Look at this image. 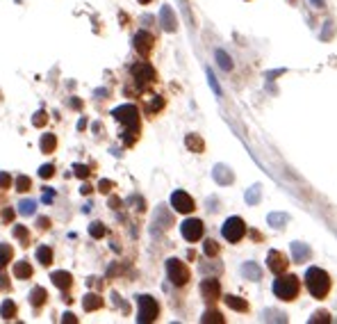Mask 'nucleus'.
I'll return each instance as SVG.
<instances>
[{
	"label": "nucleus",
	"mask_w": 337,
	"mask_h": 324,
	"mask_svg": "<svg viewBox=\"0 0 337 324\" xmlns=\"http://www.w3.org/2000/svg\"><path fill=\"white\" fill-rule=\"evenodd\" d=\"M14 276H16V279H30L32 276V265L25 263V260L16 263V265H14Z\"/></svg>",
	"instance_id": "nucleus-19"
},
{
	"label": "nucleus",
	"mask_w": 337,
	"mask_h": 324,
	"mask_svg": "<svg viewBox=\"0 0 337 324\" xmlns=\"http://www.w3.org/2000/svg\"><path fill=\"white\" fill-rule=\"evenodd\" d=\"M242 272L246 279H251V281H260L262 279V269L257 263H244L242 265Z\"/></svg>",
	"instance_id": "nucleus-17"
},
{
	"label": "nucleus",
	"mask_w": 337,
	"mask_h": 324,
	"mask_svg": "<svg viewBox=\"0 0 337 324\" xmlns=\"http://www.w3.org/2000/svg\"><path fill=\"white\" fill-rule=\"evenodd\" d=\"M73 171H75L77 178H87L89 176V167H85V165H73Z\"/></svg>",
	"instance_id": "nucleus-39"
},
{
	"label": "nucleus",
	"mask_w": 337,
	"mask_h": 324,
	"mask_svg": "<svg viewBox=\"0 0 337 324\" xmlns=\"http://www.w3.org/2000/svg\"><path fill=\"white\" fill-rule=\"evenodd\" d=\"M267 222H269V226H273V228H282L287 222H290V215H285V213H271L269 217H267Z\"/></svg>",
	"instance_id": "nucleus-21"
},
{
	"label": "nucleus",
	"mask_w": 337,
	"mask_h": 324,
	"mask_svg": "<svg viewBox=\"0 0 337 324\" xmlns=\"http://www.w3.org/2000/svg\"><path fill=\"white\" fill-rule=\"evenodd\" d=\"M12 256H14V249L9 244H0V269H5L12 263Z\"/></svg>",
	"instance_id": "nucleus-25"
},
{
	"label": "nucleus",
	"mask_w": 337,
	"mask_h": 324,
	"mask_svg": "<svg viewBox=\"0 0 337 324\" xmlns=\"http://www.w3.org/2000/svg\"><path fill=\"white\" fill-rule=\"evenodd\" d=\"M160 18H162V28L167 32H175V28H178V21H175L173 12H171V7H162V14H160Z\"/></svg>",
	"instance_id": "nucleus-15"
},
{
	"label": "nucleus",
	"mask_w": 337,
	"mask_h": 324,
	"mask_svg": "<svg viewBox=\"0 0 337 324\" xmlns=\"http://www.w3.org/2000/svg\"><path fill=\"white\" fill-rule=\"evenodd\" d=\"M217 62H219V66H221L223 71H230L232 68V60H230V55H228L226 51H217Z\"/></svg>",
	"instance_id": "nucleus-29"
},
{
	"label": "nucleus",
	"mask_w": 337,
	"mask_h": 324,
	"mask_svg": "<svg viewBox=\"0 0 337 324\" xmlns=\"http://www.w3.org/2000/svg\"><path fill=\"white\" fill-rule=\"evenodd\" d=\"M180 230H183V238L187 242H196L203 238V222L201 219H187V222H183Z\"/></svg>",
	"instance_id": "nucleus-8"
},
{
	"label": "nucleus",
	"mask_w": 337,
	"mask_h": 324,
	"mask_svg": "<svg viewBox=\"0 0 337 324\" xmlns=\"http://www.w3.org/2000/svg\"><path fill=\"white\" fill-rule=\"evenodd\" d=\"M14 235H16V238L23 242V247H25V244L30 242V238H28V230H25V226H16V228H14Z\"/></svg>",
	"instance_id": "nucleus-35"
},
{
	"label": "nucleus",
	"mask_w": 337,
	"mask_h": 324,
	"mask_svg": "<svg viewBox=\"0 0 337 324\" xmlns=\"http://www.w3.org/2000/svg\"><path fill=\"white\" fill-rule=\"evenodd\" d=\"M201 294L205 302H217L221 297V286H219L217 279H205L201 283Z\"/></svg>",
	"instance_id": "nucleus-11"
},
{
	"label": "nucleus",
	"mask_w": 337,
	"mask_h": 324,
	"mask_svg": "<svg viewBox=\"0 0 337 324\" xmlns=\"http://www.w3.org/2000/svg\"><path fill=\"white\" fill-rule=\"evenodd\" d=\"M14 185H16L18 192H28V190L32 188V180L28 178V176H18V178L14 180Z\"/></svg>",
	"instance_id": "nucleus-32"
},
{
	"label": "nucleus",
	"mask_w": 337,
	"mask_h": 324,
	"mask_svg": "<svg viewBox=\"0 0 337 324\" xmlns=\"http://www.w3.org/2000/svg\"><path fill=\"white\" fill-rule=\"evenodd\" d=\"M171 205H173L178 213H192V210H194V199L187 192L178 190V192L171 194Z\"/></svg>",
	"instance_id": "nucleus-10"
},
{
	"label": "nucleus",
	"mask_w": 337,
	"mask_h": 324,
	"mask_svg": "<svg viewBox=\"0 0 337 324\" xmlns=\"http://www.w3.org/2000/svg\"><path fill=\"white\" fill-rule=\"evenodd\" d=\"M18 210H21V215H32L34 213V201H21V203H18Z\"/></svg>",
	"instance_id": "nucleus-36"
},
{
	"label": "nucleus",
	"mask_w": 337,
	"mask_h": 324,
	"mask_svg": "<svg viewBox=\"0 0 337 324\" xmlns=\"http://www.w3.org/2000/svg\"><path fill=\"white\" fill-rule=\"evenodd\" d=\"M223 302L228 304V308H232V311H239V313H244V311H248V304H246V299H242V297H235V294H228Z\"/></svg>",
	"instance_id": "nucleus-18"
},
{
	"label": "nucleus",
	"mask_w": 337,
	"mask_h": 324,
	"mask_svg": "<svg viewBox=\"0 0 337 324\" xmlns=\"http://www.w3.org/2000/svg\"><path fill=\"white\" fill-rule=\"evenodd\" d=\"M0 288H3V290H9V283H7V276H3V274H0Z\"/></svg>",
	"instance_id": "nucleus-48"
},
{
	"label": "nucleus",
	"mask_w": 337,
	"mask_h": 324,
	"mask_svg": "<svg viewBox=\"0 0 337 324\" xmlns=\"http://www.w3.org/2000/svg\"><path fill=\"white\" fill-rule=\"evenodd\" d=\"M153 46H155V39H153V34H150V32L141 30V32L135 34V51L139 53V55L148 57L150 51H153Z\"/></svg>",
	"instance_id": "nucleus-9"
},
{
	"label": "nucleus",
	"mask_w": 337,
	"mask_h": 324,
	"mask_svg": "<svg viewBox=\"0 0 337 324\" xmlns=\"http://www.w3.org/2000/svg\"><path fill=\"white\" fill-rule=\"evenodd\" d=\"M137 304H139V315H137V322L148 324V322L158 320L160 306H158V302H155L153 297H148V294H141V297H137Z\"/></svg>",
	"instance_id": "nucleus-4"
},
{
	"label": "nucleus",
	"mask_w": 337,
	"mask_h": 324,
	"mask_svg": "<svg viewBox=\"0 0 337 324\" xmlns=\"http://www.w3.org/2000/svg\"><path fill=\"white\" fill-rule=\"evenodd\" d=\"M50 279H53V283H55V286L60 288V290H64V292L73 286V276H71L68 272H55Z\"/></svg>",
	"instance_id": "nucleus-16"
},
{
	"label": "nucleus",
	"mask_w": 337,
	"mask_h": 324,
	"mask_svg": "<svg viewBox=\"0 0 337 324\" xmlns=\"http://www.w3.org/2000/svg\"><path fill=\"white\" fill-rule=\"evenodd\" d=\"M333 32H335V23L333 21H326L324 23V30L319 32V39H321V41H328V39L333 37Z\"/></svg>",
	"instance_id": "nucleus-33"
},
{
	"label": "nucleus",
	"mask_w": 337,
	"mask_h": 324,
	"mask_svg": "<svg viewBox=\"0 0 337 324\" xmlns=\"http://www.w3.org/2000/svg\"><path fill=\"white\" fill-rule=\"evenodd\" d=\"M221 233L228 242H239V240L244 238V233H246V224H244V219H239V217H230V219H226Z\"/></svg>",
	"instance_id": "nucleus-7"
},
{
	"label": "nucleus",
	"mask_w": 337,
	"mask_h": 324,
	"mask_svg": "<svg viewBox=\"0 0 337 324\" xmlns=\"http://www.w3.org/2000/svg\"><path fill=\"white\" fill-rule=\"evenodd\" d=\"M57 146V137L50 135V132H46V135L41 137V153H53Z\"/></svg>",
	"instance_id": "nucleus-23"
},
{
	"label": "nucleus",
	"mask_w": 337,
	"mask_h": 324,
	"mask_svg": "<svg viewBox=\"0 0 337 324\" xmlns=\"http://www.w3.org/2000/svg\"><path fill=\"white\" fill-rule=\"evenodd\" d=\"M82 306H85V311H87V313L98 311V308L102 306V299L98 297V294H87L85 302H82Z\"/></svg>",
	"instance_id": "nucleus-22"
},
{
	"label": "nucleus",
	"mask_w": 337,
	"mask_h": 324,
	"mask_svg": "<svg viewBox=\"0 0 337 324\" xmlns=\"http://www.w3.org/2000/svg\"><path fill=\"white\" fill-rule=\"evenodd\" d=\"M130 71H133V78H135L139 89H144V87H148L155 82V68L150 66L148 62H139V64H135Z\"/></svg>",
	"instance_id": "nucleus-6"
},
{
	"label": "nucleus",
	"mask_w": 337,
	"mask_h": 324,
	"mask_svg": "<svg viewBox=\"0 0 337 324\" xmlns=\"http://www.w3.org/2000/svg\"><path fill=\"white\" fill-rule=\"evenodd\" d=\"M267 263H269V269H271L273 274H282L287 269V265H290V263H287V258L282 256L280 251H276V249H271V251H269Z\"/></svg>",
	"instance_id": "nucleus-12"
},
{
	"label": "nucleus",
	"mask_w": 337,
	"mask_h": 324,
	"mask_svg": "<svg viewBox=\"0 0 337 324\" xmlns=\"http://www.w3.org/2000/svg\"><path fill=\"white\" fill-rule=\"evenodd\" d=\"M37 258H39V263H41L43 267H48V265L53 263V249L46 247V244H43V247H39L37 249Z\"/></svg>",
	"instance_id": "nucleus-26"
},
{
	"label": "nucleus",
	"mask_w": 337,
	"mask_h": 324,
	"mask_svg": "<svg viewBox=\"0 0 337 324\" xmlns=\"http://www.w3.org/2000/svg\"><path fill=\"white\" fill-rule=\"evenodd\" d=\"M262 317H265L267 322H285L287 320L282 313H276V311H271V308H267V311L262 313Z\"/></svg>",
	"instance_id": "nucleus-31"
},
{
	"label": "nucleus",
	"mask_w": 337,
	"mask_h": 324,
	"mask_svg": "<svg viewBox=\"0 0 337 324\" xmlns=\"http://www.w3.org/2000/svg\"><path fill=\"white\" fill-rule=\"evenodd\" d=\"M62 322H64V324H71V322H73V324H75V322H77V317L73 315V313H66V315L62 317Z\"/></svg>",
	"instance_id": "nucleus-45"
},
{
	"label": "nucleus",
	"mask_w": 337,
	"mask_h": 324,
	"mask_svg": "<svg viewBox=\"0 0 337 324\" xmlns=\"http://www.w3.org/2000/svg\"><path fill=\"white\" fill-rule=\"evenodd\" d=\"M0 317H5V320H14L16 317V304L12 302V299H5L3 306H0Z\"/></svg>",
	"instance_id": "nucleus-20"
},
{
	"label": "nucleus",
	"mask_w": 337,
	"mask_h": 324,
	"mask_svg": "<svg viewBox=\"0 0 337 324\" xmlns=\"http://www.w3.org/2000/svg\"><path fill=\"white\" fill-rule=\"evenodd\" d=\"M39 224H41V228H48V226H50V222H48L46 217H41V219H39Z\"/></svg>",
	"instance_id": "nucleus-49"
},
{
	"label": "nucleus",
	"mask_w": 337,
	"mask_h": 324,
	"mask_svg": "<svg viewBox=\"0 0 337 324\" xmlns=\"http://www.w3.org/2000/svg\"><path fill=\"white\" fill-rule=\"evenodd\" d=\"M89 233H91V238L98 240V238H102V235H105V226H102L100 222H94V224L89 226Z\"/></svg>",
	"instance_id": "nucleus-34"
},
{
	"label": "nucleus",
	"mask_w": 337,
	"mask_h": 324,
	"mask_svg": "<svg viewBox=\"0 0 337 324\" xmlns=\"http://www.w3.org/2000/svg\"><path fill=\"white\" fill-rule=\"evenodd\" d=\"M110 190H112L110 180H100V192H110Z\"/></svg>",
	"instance_id": "nucleus-46"
},
{
	"label": "nucleus",
	"mask_w": 337,
	"mask_h": 324,
	"mask_svg": "<svg viewBox=\"0 0 337 324\" xmlns=\"http://www.w3.org/2000/svg\"><path fill=\"white\" fill-rule=\"evenodd\" d=\"M312 5H315L317 9H324V0H312Z\"/></svg>",
	"instance_id": "nucleus-50"
},
{
	"label": "nucleus",
	"mask_w": 337,
	"mask_h": 324,
	"mask_svg": "<svg viewBox=\"0 0 337 324\" xmlns=\"http://www.w3.org/2000/svg\"><path fill=\"white\" fill-rule=\"evenodd\" d=\"M80 192H82V194H89V192H91V188H89V185H82Z\"/></svg>",
	"instance_id": "nucleus-51"
},
{
	"label": "nucleus",
	"mask_w": 337,
	"mask_h": 324,
	"mask_svg": "<svg viewBox=\"0 0 337 324\" xmlns=\"http://www.w3.org/2000/svg\"><path fill=\"white\" fill-rule=\"evenodd\" d=\"M257 201H260V185H253V188L246 192V203L248 205H255Z\"/></svg>",
	"instance_id": "nucleus-30"
},
{
	"label": "nucleus",
	"mask_w": 337,
	"mask_h": 324,
	"mask_svg": "<svg viewBox=\"0 0 337 324\" xmlns=\"http://www.w3.org/2000/svg\"><path fill=\"white\" fill-rule=\"evenodd\" d=\"M53 174H55V167L53 165H43L41 169H39V176H41V178H50Z\"/></svg>",
	"instance_id": "nucleus-41"
},
{
	"label": "nucleus",
	"mask_w": 337,
	"mask_h": 324,
	"mask_svg": "<svg viewBox=\"0 0 337 324\" xmlns=\"http://www.w3.org/2000/svg\"><path fill=\"white\" fill-rule=\"evenodd\" d=\"M315 322H330V317H328V313L326 311H317L315 315L310 317V324H315Z\"/></svg>",
	"instance_id": "nucleus-38"
},
{
	"label": "nucleus",
	"mask_w": 337,
	"mask_h": 324,
	"mask_svg": "<svg viewBox=\"0 0 337 324\" xmlns=\"http://www.w3.org/2000/svg\"><path fill=\"white\" fill-rule=\"evenodd\" d=\"M112 117H114V119L125 128V132H123V135H125V144H133L135 137L139 135V110L128 103V105L116 107V110L112 112Z\"/></svg>",
	"instance_id": "nucleus-1"
},
{
	"label": "nucleus",
	"mask_w": 337,
	"mask_h": 324,
	"mask_svg": "<svg viewBox=\"0 0 337 324\" xmlns=\"http://www.w3.org/2000/svg\"><path fill=\"white\" fill-rule=\"evenodd\" d=\"M46 121H48L46 112H37V114H34V119H32V124L34 126H46Z\"/></svg>",
	"instance_id": "nucleus-42"
},
{
	"label": "nucleus",
	"mask_w": 337,
	"mask_h": 324,
	"mask_svg": "<svg viewBox=\"0 0 337 324\" xmlns=\"http://www.w3.org/2000/svg\"><path fill=\"white\" fill-rule=\"evenodd\" d=\"M305 286L315 299H324L330 290V276L319 267H310L305 272Z\"/></svg>",
	"instance_id": "nucleus-2"
},
{
	"label": "nucleus",
	"mask_w": 337,
	"mask_h": 324,
	"mask_svg": "<svg viewBox=\"0 0 337 324\" xmlns=\"http://www.w3.org/2000/svg\"><path fill=\"white\" fill-rule=\"evenodd\" d=\"M212 176H214V180H217L219 185H228V183H232V180H235V176H232V171L228 169L226 165H217V167H214Z\"/></svg>",
	"instance_id": "nucleus-13"
},
{
	"label": "nucleus",
	"mask_w": 337,
	"mask_h": 324,
	"mask_svg": "<svg viewBox=\"0 0 337 324\" xmlns=\"http://www.w3.org/2000/svg\"><path fill=\"white\" fill-rule=\"evenodd\" d=\"M201 322H203V324H223L226 320H223L221 313H217V311H208V313H205V315L201 317Z\"/></svg>",
	"instance_id": "nucleus-28"
},
{
	"label": "nucleus",
	"mask_w": 337,
	"mask_h": 324,
	"mask_svg": "<svg viewBox=\"0 0 337 324\" xmlns=\"http://www.w3.org/2000/svg\"><path fill=\"white\" fill-rule=\"evenodd\" d=\"M162 105H164V101L158 96V101H153V103H150V105H148V112H158Z\"/></svg>",
	"instance_id": "nucleus-43"
},
{
	"label": "nucleus",
	"mask_w": 337,
	"mask_h": 324,
	"mask_svg": "<svg viewBox=\"0 0 337 324\" xmlns=\"http://www.w3.org/2000/svg\"><path fill=\"white\" fill-rule=\"evenodd\" d=\"M46 290H43L41 286H37L34 288V290L30 292V302H32V306H43V304H46Z\"/></svg>",
	"instance_id": "nucleus-27"
},
{
	"label": "nucleus",
	"mask_w": 337,
	"mask_h": 324,
	"mask_svg": "<svg viewBox=\"0 0 337 324\" xmlns=\"http://www.w3.org/2000/svg\"><path fill=\"white\" fill-rule=\"evenodd\" d=\"M292 253H294V260L296 263H307L312 256V251H310V247L303 242H294L292 244Z\"/></svg>",
	"instance_id": "nucleus-14"
},
{
	"label": "nucleus",
	"mask_w": 337,
	"mask_h": 324,
	"mask_svg": "<svg viewBox=\"0 0 337 324\" xmlns=\"http://www.w3.org/2000/svg\"><path fill=\"white\" fill-rule=\"evenodd\" d=\"M208 80H210V87H212V91L217 96H221V87L217 85V78H214V73L212 71H208Z\"/></svg>",
	"instance_id": "nucleus-40"
},
{
	"label": "nucleus",
	"mask_w": 337,
	"mask_h": 324,
	"mask_svg": "<svg viewBox=\"0 0 337 324\" xmlns=\"http://www.w3.org/2000/svg\"><path fill=\"white\" fill-rule=\"evenodd\" d=\"M167 274H169V281L173 286H185L189 281V267L178 258H169L167 260Z\"/></svg>",
	"instance_id": "nucleus-5"
},
{
	"label": "nucleus",
	"mask_w": 337,
	"mask_h": 324,
	"mask_svg": "<svg viewBox=\"0 0 337 324\" xmlns=\"http://www.w3.org/2000/svg\"><path fill=\"white\" fill-rule=\"evenodd\" d=\"M3 217H5V222H12V219H14V210H12V208H7V210L3 213Z\"/></svg>",
	"instance_id": "nucleus-47"
},
{
	"label": "nucleus",
	"mask_w": 337,
	"mask_h": 324,
	"mask_svg": "<svg viewBox=\"0 0 337 324\" xmlns=\"http://www.w3.org/2000/svg\"><path fill=\"white\" fill-rule=\"evenodd\" d=\"M185 144H187V149H192L194 153H203V149H205L203 140H201V137H198V135H187Z\"/></svg>",
	"instance_id": "nucleus-24"
},
{
	"label": "nucleus",
	"mask_w": 337,
	"mask_h": 324,
	"mask_svg": "<svg viewBox=\"0 0 337 324\" xmlns=\"http://www.w3.org/2000/svg\"><path fill=\"white\" fill-rule=\"evenodd\" d=\"M299 279L294 276V274H285L282 272L280 276L273 281V294H276L278 299H282V302H292V299H296V294H299Z\"/></svg>",
	"instance_id": "nucleus-3"
},
{
	"label": "nucleus",
	"mask_w": 337,
	"mask_h": 324,
	"mask_svg": "<svg viewBox=\"0 0 337 324\" xmlns=\"http://www.w3.org/2000/svg\"><path fill=\"white\" fill-rule=\"evenodd\" d=\"M9 183H12V178H9V176L3 171V174H0V188L7 190V188H9Z\"/></svg>",
	"instance_id": "nucleus-44"
},
{
	"label": "nucleus",
	"mask_w": 337,
	"mask_h": 324,
	"mask_svg": "<svg viewBox=\"0 0 337 324\" xmlns=\"http://www.w3.org/2000/svg\"><path fill=\"white\" fill-rule=\"evenodd\" d=\"M205 253H208V256H217V253H219V244L214 242V240H208V242H205Z\"/></svg>",
	"instance_id": "nucleus-37"
},
{
	"label": "nucleus",
	"mask_w": 337,
	"mask_h": 324,
	"mask_svg": "<svg viewBox=\"0 0 337 324\" xmlns=\"http://www.w3.org/2000/svg\"><path fill=\"white\" fill-rule=\"evenodd\" d=\"M139 3H141V5H148V3H150V0H139Z\"/></svg>",
	"instance_id": "nucleus-52"
}]
</instances>
